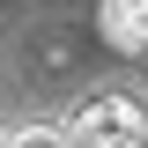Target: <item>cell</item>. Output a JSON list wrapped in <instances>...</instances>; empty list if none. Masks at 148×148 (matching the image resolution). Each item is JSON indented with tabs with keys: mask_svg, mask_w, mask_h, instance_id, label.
<instances>
[{
	"mask_svg": "<svg viewBox=\"0 0 148 148\" xmlns=\"http://www.w3.org/2000/svg\"><path fill=\"white\" fill-rule=\"evenodd\" d=\"M67 133H74V148H148V119L133 96H89Z\"/></svg>",
	"mask_w": 148,
	"mask_h": 148,
	"instance_id": "1",
	"label": "cell"
},
{
	"mask_svg": "<svg viewBox=\"0 0 148 148\" xmlns=\"http://www.w3.org/2000/svg\"><path fill=\"white\" fill-rule=\"evenodd\" d=\"M96 30H104L111 52H148V0H104Z\"/></svg>",
	"mask_w": 148,
	"mask_h": 148,
	"instance_id": "2",
	"label": "cell"
},
{
	"mask_svg": "<svg viewBox=\"0 0 148 148\" xmlns=\"http://www.w3.org/2000/svg\"><path fill=\"white\" fill-rule=\"evenodd\" d=\"M0 148H74V133L67 126H22V133H8Z\"/></svg>",
	"mask_w": 148,
	"mask_h": 148,
	"instance_id": "3",
	"label": "cell"
}]
</instances>
